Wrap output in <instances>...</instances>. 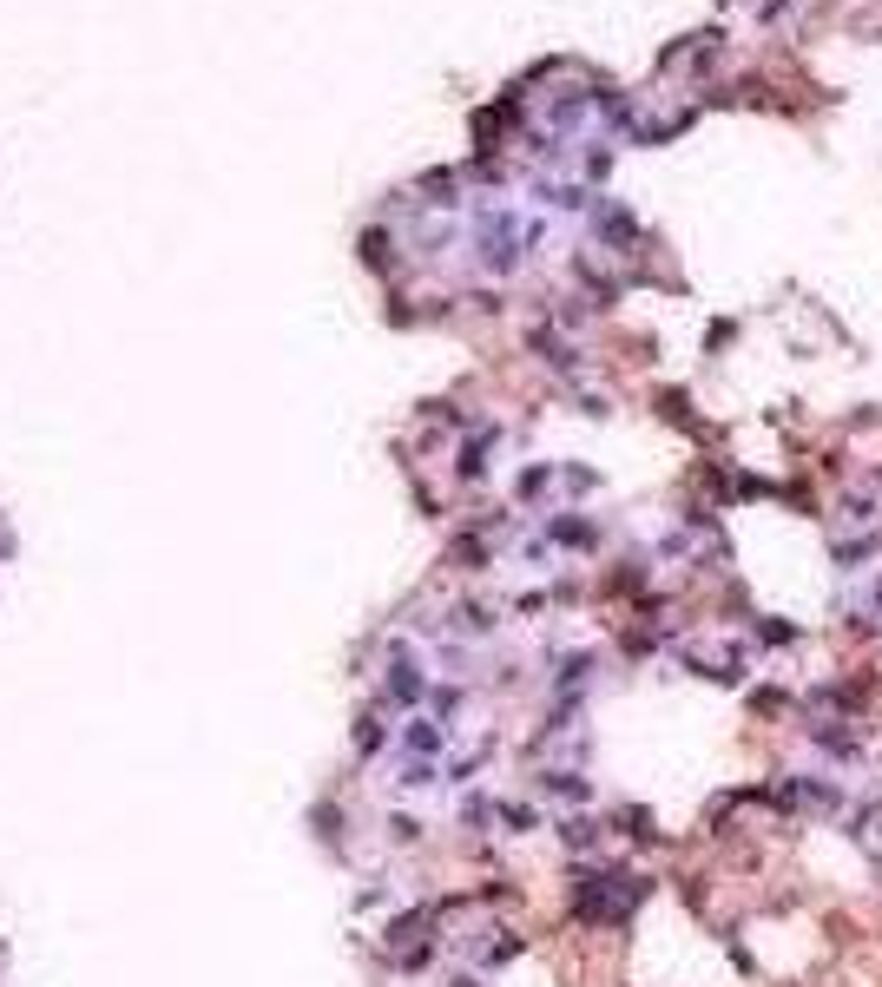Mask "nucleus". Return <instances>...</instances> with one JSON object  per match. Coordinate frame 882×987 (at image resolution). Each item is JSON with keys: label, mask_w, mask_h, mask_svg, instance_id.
I'll use <instances>...</instances> for the list:
<instances>
[{"label": "nucleus", "mask_w": 882, "mask_h": 987, "mask_svg": "<svg viewBox=\"0 0 882 987\" xmlns=\"http://www.w3.org/2000/svg\"><path fill=\"white\" fill-rule=\"evenodd\" d=\"M382 691H389L395 705H422V691H428V678H422V665H415L402 645H395V658H389V672H382Z\"/></svg>", "instance_id": "f257e3e1"}, {"label": "nucleus", "mask_w": 882, "mask_h": 987, "mask_svg": "<svg viewBox=\"0 0 882 987\" xmlns=\"http://www.w3.org/2000/svg\"><path fill=\"white\" fill-rule=\"evenodd\" d=\"M534 790H540V797H560V803H586V797H593V784H586L580 770H540Z\"/></svg>", "instance_id": "f03ea898"}, {"label": "nucleus", "mask_w": 882, "mask_h": 987, "mask_svg": "<svg viewBox=\"0 0 882 987\" xmlns=\"http://www.w3.org/2000/svg\"><path fill=\"white\" fill-rule=\"evenodd\" d=\"M441 744H448V724H435V718H409V731H402V751H409V757H435Z\"/></svg>", "instance_id": "7ed1b4c3"}, {"label": "nucleus", "mask_w": 882, "mask_h": 987, "mask_svg": "<svg viewBox=\"0 0 882 987\" xmlns=\"http://www.w3.org/2000/svg\"><path fill=\"white\" fill-rule=\"evenodd\" d=\"M560 843H567V849H599V823H586V816H567V823H560Z\"/></svg>", "instance_id": "20e7f679"}, {"label": "nucleus", "mask_w": 882, "mask_h": 987, "mask_svg": "<svg viewBox=\"0 0 882 987\" xmlns=\"http://www.w3.org/2000/svg\"><path fill=\"white\" fill-rule=\"evenodd\" d=\"M494 816H501L507 830H534V823H540V816L527 810V803H494Z\"/></svg>", "instance_id": "39448f33"}, {"label": "nucleus", "mask_w": 882, "mask_h": 987, "mask_svg": "<svg viewBox=\"0 0 882 987\" xmlns=\"http://www.w3.org/2000/svg\"><path fill=\"white\" fill-rule=\"evenodd\" d=\"M356 751H363V757H369V751H382V724H376V718L356 724Z\"/></svg>", "instance_id": "423d86ee"}, {"label": "nucleus", "mask_w": 882, "mask_h": 987, "mask_svg": "<svg viewBox=\"0 0 882 987\" xmlns=\"http://www.w3.org/2000/svg\"><path fill=\"white\" fill-rule=\"evenodd\" d=\"M389 836L395 843H422V823L415 816H389Z\"/></svg>", "instance_id": "0eeeda50"}, {"label": "nucleus", "mask_w": 882, "mask_h": 987, "mask_svg": "<svg viewBox=\"0 0 882 987\" xmlns=\"http://www.w3.org/2000/svg\"><path fill=\"white\" fill-rule=\"evenodd\" d=\"M790 639H797L790 626H771V619H757V645H790Z\"/></svg>", "instance_id": "6e6552de"}, {"label": "nucleus", "mask_w": 882, "mask_h": 987, "mask_svg": "<svg viewBox=\"0 0 882 987\" xmlns=\"http://www.w3.org/2000/svg\"><path fill=\"white\" fill-rule=\"evenodd\" d=\"M448 987H481V974H448Z\"/></svg>", "instance_id": "1a4fd4ad"}]
</instances>
